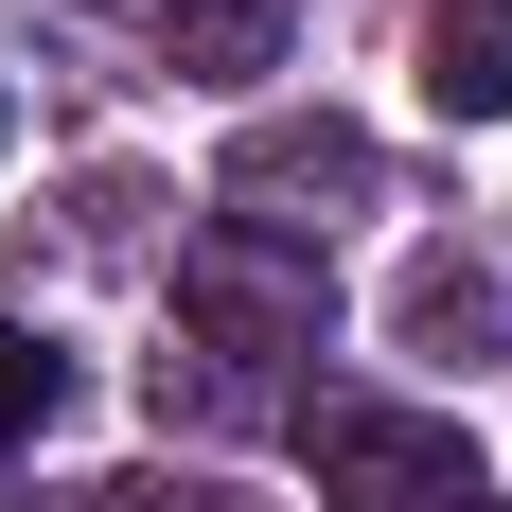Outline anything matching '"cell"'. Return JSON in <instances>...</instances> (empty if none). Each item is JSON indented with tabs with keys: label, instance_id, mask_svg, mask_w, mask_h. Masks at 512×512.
I'll list each match as a JSON object with an SVG mask.
<instances>
[{
	"label": "cell",
	"instance_id": "cell-8",
	"mask_svg": "<svg viewBox=\"0 0 512 512\" xmlns=\"http://www.w3.org/2000/svg\"><path fill=\"white\" fill-rule=\"evenodd\" d=\"M477 512H512V495H477Z\"/></svg>",
	"mask_w": 512,
	"mask_h": 512
},
{
	"label": "cell",
	"instance_id": "cell-2",
	"mask_svg": "<svg viewBox=\"0 0 512 512\" xmlns=\"http://www.w3.org/2000/svg\"><path fill=\"white\" fill-rule=\"evenodd\" d=\"M336 212H371V142L318 106V124H248L230 142V230H283V248H318Z\"/></svg>",
	"mask_w": 512,
	"mask_h": 512
},
{
	"label": "cell",
	"instance_id": "cell-3",
	"mask_svg": "<svg viewBox=\"0 0 512 512\" xmlns=\"http://www.w3.org/2000/svg\"><path fill=\"white\" fill-rule=\"evenodd\" d=\"M389 336L477 371V354H512V283H495V265H460V248H424L407 283H389Z\"/></svg>",
	"mask_w": 512,
	"mask_h": 512
},
{
	"label": "cell",
	"instance_id": "cell-5",
	"mask_svg": "<svg viewBox=\"0 0 512 512\" xmlns=\"http://www.w3.org/2000/svg\"><path fill=\"white\" fill-rule=\"evenodd\" d=\"M283 36H301V0H159V53H177L195 89H248V71H283Z\"/></svg>",
	"mask_w": 512,
	"mask_h": 512
},
{
	"label": "cell",
	"instance_id": "cell-7",
	"mask_svg": "<svg viewBox=\"0 0 512 512\" xmlns=\"http://www.w3.org/2000/svg\"><path fill=\"white\" fill-rule=\"evenodd\" d=\"M106 512H177V477H106Z\"/></svg>",
	"mask_w": 512,
	"mask_h": 512
},
{
	"label": "cell",
	"instance_id": "cell-6",
	"mask_svg": "<svg viewBox=\"0 0 512 512\" xmlns=\"http://www.w3.org/2000/svg\"><path fill=\"white\" fill-rule=\"evenodd\" d=\"M53 407H71V354H53V336H18V318H0V442H36Z\"/></svg>",
	"mask_w": 512,
	"mask_h": 512
},
{
	"label": "cell",
	"instance_id": "cell-1",
	"mask_svg": "<svg viewBox=\"0 0 512 512\" xmlns=\"http://www.w3.org/2000/svg\"><path fill=\"white\" fill-rule=\"evenodd\" d=\"M301 442H318V512H477V495H495L477 442H460L442 407H371V389H336Z\"/></svg>",
	"mask_w": 512,
	"mask_h": 512
},
{
	"label": "cell",
	"instance_id": "cell-4",
	"mask_svg": "<svg viewBox=\"0 0 512 512\" xmlns=\"http://www.w3.org/2000/svg\"><path fill=\"white\" fill-rule=\"evenodd\" d=\"M424 106L442 124H512V0H424Z\"/></svg>",
	"mask_w": 512,
	"mask_h": 512
}]
</instances>
